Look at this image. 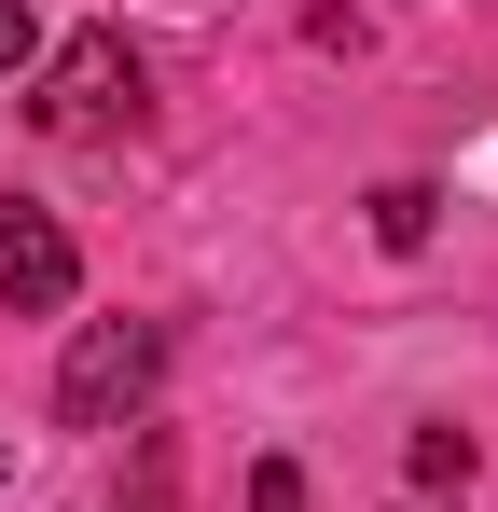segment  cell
Returning <instances> with one entry per match:
<instances>
[{"label": "cell", "instance_id": "6da1fadb", "mask_svg": "<svg viewBox=\"0 0 498 512\" xmlns=\"http://www.w3.org/2000/svg\"><path fill=\"white\" fill-rule=\"evenodd\" d=\"M139 97H153V84H139V56H125V28H70L28 111H42V139H125Z\"/></svg>", "mask_w": 498, "mask_h": 512}, {"label": "cell", "instance_id": "7a4b0ae2", "mask_svg": "<svg viewBox=\"0 0 498 512\" xmlns=\"http://www.w3.org/2000/svg\"><path fill=\"white\" fill-rule=\"evenodd\" d=\"M153 374H166L153 319H83L70 360H56V416H70V429H125L139 402H153Z\"/></svg>", "mask_w": 498, "mask_h": 512}, {"label": "cell", "instance_id": "3957f363", "mask_svg": "<svg viewBox=\"0 0 498 512\" xmlns=\"http://www.w3.org/2000/svg\"><path fill=\"white\" fill-rule=\"evenodd\" d=\"M70 236H56V222H28V208H0V291H14V305H28V319H56V305H70Z\"/></svg>", "mask_w": 498, "mask_h": 512}, {"label": "cell", "instance_id": "277c9868", "mask_svg": "<svg viewBox=\"0 0 498 512\" xmlns=\"http://www.w3.org/2000/svg\"><path fill=\"white\" fill-rule=\"evenodd\" d=\"M429 208H443L429 180H388V194H374V236H388V250H429Z\"/></svg>", "mask_w": 498, "mask_h": 512}, {"label": "cell", "instance_id": "5b68a950", "mask_svg": "<svg viewBox=\"0 0 498 512\" xmlns=\"http://www.w3.org/2000/svg\"><path fill=\"white\" fill-rule=\"evenodd\" d=\"M415 485H471V429H415Z\"/></svg>", "mask_w": 498, "mask_h": 512}, {"label": "cell", "instance_id": "8992f818", "mask_svg": "<svg viewBox=\"0 0 498 512\" xmlns=\"http://www.w3.org/2000/svg\"><path fill=\"white\" fill-rule=\"evenodd\" d=\"M249 512H319V499H305V471H291V457H249Z\"/></svg>", "mask_w": 498, "mask_h": 512}, {"label": "cell", "instance_id": "52a82bcc", "mask_svg": "<svg viewBox=\"0 0 498 512\" xmlns=\"http://www.w3.org/2000/svg\"><path fill=\"white\" fill-rule=\"evenodd\" d=\"M166 485H180V443L153 429V443H139V499H125V512H166Z\"/></svg>", "mask_w": 498, "mask_h": 512}, {"label": "cell", "instance_id": "ba28073f", "mask_svg": "<svg viewBox=\"0 0 498 512\" xmlns=\"http://www.w3.org/2000/svg\"><path fill=\"white\" fill-rule=\"evenodd\" d=\"M28 42H42V14H28V0H0V70H28Z\"/></svg>", "mask_w": 498, "mask_h": 512}]
</instances>
